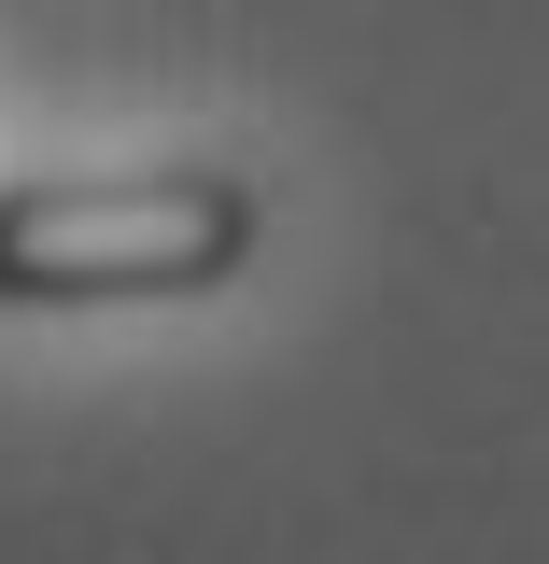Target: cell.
<instances>
[{"label": "cell", "instance_id": "obj_1", "mask_svg": "<svg viewBox=\"0 0 549 564\" xmlns=\"http://www.w3.org/2000/svg\"><path fill=\"white\" fill-rule=\"evenodd\" d=\"M254 254L240 170H113V184H0V311L85 296H198Z\"/></svg>", "mask_w": 549, "mask_h": 564}]
</instances>
